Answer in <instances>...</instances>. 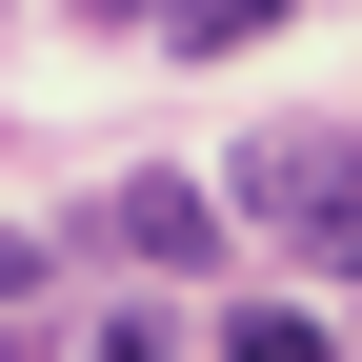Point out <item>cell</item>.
<instances>
[{
    "instance_id": "4",
    "label": "cell",
    "mask_w": 362,
    "mask_h": 362,
    "mask_svg": "<svg viewBox=\"0 0 362 362\" xmlns=\"http://www.w3.org/2000/svg\"><path fill=\"white\" fill-rule=\"evenodd\" d=\"M101 362H161V322H101Z\"/></svg>"
},
{
    "instance_id": "3",
    "label": "cell",
    "mask_w": 362,
    "mask_h": 362,
    "mask_svg": "<svg viewBox=\"0 0 362 362\" xmlns=\"http://www.w3.org/2000/svg\"><path fill=\"white\" fill-rule=\"evenodd\" d=\"M221 362H342V342H322V302H242V322H221Z\"/></svg>"
},
{
    "instance_id": "1",
    "label": "cell",
    "mask_w": 362,
    "mask_h": 362,
    "mask_svg": "<svg viewBox=\"0 0 362 362\" xmlns=\"http://www.w3.org/2000/svg\"><path fill=\"white\" fill-rule=\"evenodd\" d=\"M242 221H282L322 282H362V141H302V121H282V141L242 161Z\"/></svg>"
},
{
    "instance_id": "2",
    "label": "cell",
    "mask_w": 362,
    "mask_h": 362,
    "mask_svg": "<svg viewBox=\"0 0 362 362\" xmlns=\"http://www.w3.org/2000/svg\"><path fill=\"white\" fill-rule=\"evenodd\" d=\"M101 242H121V262H221V202H202V181H121Z\"/></svg>"
}]
</instances>
